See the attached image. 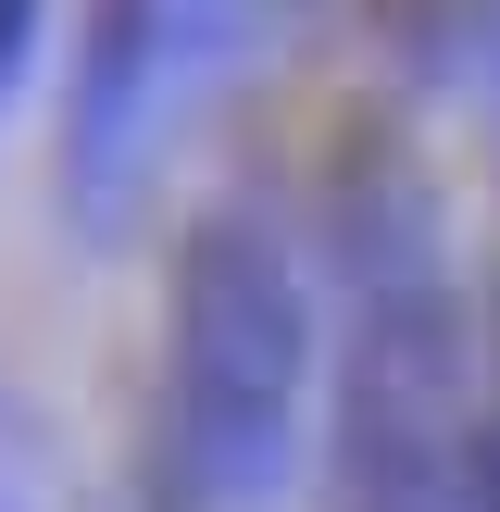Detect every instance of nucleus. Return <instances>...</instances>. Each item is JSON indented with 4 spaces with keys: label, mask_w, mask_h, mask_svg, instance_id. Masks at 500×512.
I'll use <instances>...</instances> for the list:
<instances>
[{
    "label": "nucleus",
    "mask_w": 500,
    "mask_h": 512,
    "mask_svg": "<svg viewBox=\"0 0 500 512\" xmlns=\"http://www.w3.org/2000/svg\"><path fill=\"white\" fill-rule=\"evenodd\" d=\"M213 25L200 0H75V63H63V150H50V188H63V225L88 250H113L150 200V163H163V113L200 63H213Z\"/></svg>",
    "instance_id": "obj_2"
},
{
    "label": "nucleus",
    "mask_w": 500,
    "mask_h": 512,
    "mask_svg": "<svg viewBox=\"0 0 500 512\" xmlns=\"http://www.w3.org/2000/svg\"><path fill=\"white\" fill-rule=\"evenodd\" d=\"M488 38H500V0H488Z\"/></svg>",
    "instance_id": "obj_8"
},
{
    "label": "nucleus",
    "mask_w": 500,
    "mask_h": 512,
    "mask_svg": "<svg viewBox=\"0 0 500 512\" xmlns=\"http://www.w3.org/2000/svg\"><path fill=\"white\" fill-rule=\"evenodd\" d=\"M38 38H50V0H0V100L25 88V63H38Z\"/></svg>",
    "instance_id": "obj_4"
},
{
    "label": "nucleus",
    "mask_w": 500,
    "mask_h": 512,
    "mask_svg": "<svg viewBox=\"0 0 500 512\" xmlns=\"http://www.w3.org/2000/svg\"><path fill=\"white\" fill-rule=\"evenodd\" d=\"M288 13H313V0H288Z\"/></svg>",
    "instance_id": "obj_9"
},
{
    "label": "nucleus",
    "mask_w": 500,
    "mask_h": 512,
    "mask_svg": "<svg viewBox=\"0 0 500 512\" xmlns=\"http://www.w3.org/2000/svg\"><path fill=\"white\" fill-rule=\"evenodd\" d=\"M325 512H413V500H363V488H325Z\"/></svg>",
    "instance_id": "obj_7"
},
{
    "label": "nucleus",
    "mask_w": 500,
    "mask_h": 512,
    "mask_svg": "<svg viewBox=\"0 0 500 512\" xmlns=\"http://www.w3.org/2000/svg\"><path fill=\"white\" fill-rule=\"evenodd\" d=\"M138 512H238V500H213V488H200V475L175 463L163 438H138Z\"/></svg>",
    "instance_id": "obj_3"
},
{
    "label": "nucleus",
    "mask_w": 500,
    "mask_h": 512,
    "mask_svg": "<svg viewBox=\"0 0 500 512\" xmlns=\"http://www.w3.org/2000/svg\"><path fill=\"white\" fill-rule=\"evenodd\" d=\"M375 13H388V38L413 50V63H438V50H450V0H375Z\"/></svg>",
    "instance_id": "obj_6"
},
{
    "label": "nucleus",
    "mask_w": 500,
    "mask_h": 512,
    "mask_svg": "<svg viewBox=\"0 0 500 512\" xmlns=\"http://www.w3.org/2000/svg\"><path fill=\"white\" fill-rule=\"evenodd\" d=\"M313 425V288L263 213H200L163 275V413L150 438L213 500L263 512Z\"/></svg>",
    "instance_id": "obj_1"
},
{
    "label": "nucleus",
    "mask_w": 500,
    "mask_h": 512,
    "mask_svg": "<svg viewBox=\"0 0 500 512\" xmlns=\"http://www.w3.org/2000/svg\"><path fill=\"white\" fill-rule=\"evenodd\" d=\"M463 512H500V400L475 413V438H463Z\"/></svg>",
    "instance_id": "obj_5"
},
{
    "label": "nucleus",
    "mask_w": 500,
    "mask_h": 512,
    "mask_svg": "<svg viewBox=\"0 0 500 512\" xmlns=\"http://www.w3.org/2000/svg\"><path fill=\"white\" fill-rule=\"evenodd\" d=\"M0 512H13V500H0Z\"/></svg>",
    "instance_id": "obj_10"
}]
</instances>
